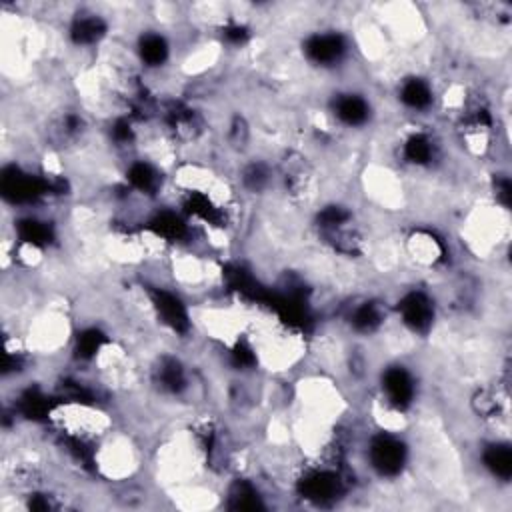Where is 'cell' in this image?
<instances>
[{"label": "cell", "mask_w": 512, "mask_h": 512, "mask_svg": "<svg viewBox=\"0 0 512 512\" xmlns=\"http://www.w3.org/2000/svg\"><path fill=\"white\" fill-rule=\"evenodd\" d=\"M400 252L420 270H436L446 262L448 244L428 226H414L402 238Z\"/></svg>", "instance_id": "cell-2"}, {"label": "cell", "mask_w": 512, "mask_h": 512, "mask_svg": "<svg viewBox=\"0 0 512 512\" xmlns=\"http://www.w3.org/2000/svg\"><path fill=\"white\" fill-rule=\"evenodd\" d=\"M398 104L410 114H426L436 106V90L430 78L422 74L402 76L396 84Z\"/></svg>", "instance_id": "cell-5"}, {"label": "cell", "mask_w": 512, "mask_h": 512, "mask_svg": "<svg viewBox=\"0 0 512 512\" xmlns=\"http://www.w3.org/2000/svg\"><path fill=\"white\" fill-rule=\"evenodd\" d=\"M302 52L310 66L334 70L348 56V40L338 30H316L302 42Z\"/></svg>", "instance_id": "cell-4"}, {"label": "cell", "mask_w": 512, "mask_h": 512, "mask_svg": "<svg viewBox=\"0 0 512 512\" xmlns=\"http://www.w3.org/2000/svg\"><path fill=\"white\" fill-rule=\"evenodd\" d=\"M344 130H362L372 122V100L358 90H338L328 100L326 112Z\"/></svg>", "instance_id": "cell-3"}, {"label": "cell", "mask_w": 512, "mask_h": 512, "mask_svg": "<svg viewBox=\"0 0 512 512\" xmlns=\"http://www.w3.org/2000/svg\"><path fill=\"white\" fill-rule=\"evenodd\" d=\"M364 466L382 480H396L404 474L410 462V448L402 438V432L378 430L366 434L362 448Z\"/></svg>", "instance_id": "cell-1"}]
</instances>
